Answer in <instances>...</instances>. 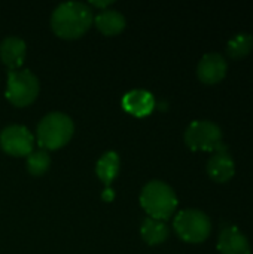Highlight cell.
Returning a JSON list of instances; mask_svg holds the SVG:
<instances>
[{"instance_id": "cell-1", "label": "cell", "mask_w": 253, "mask_h": 254, "mask_svg": "<svg viewBox=\"0 0 253 254\" xmlns=\"http://www.w3.org/2000/svg\"><path fill=\"white\" fill-rule=\"evenodd\" d=\"M51 28L61 39H79L94 22L92 9L84 1L60 3L51 13Z\"/></svg>"}, {"instance_id": "cell-2", "label": "cell", "mask_w": 253, "mask_h": 254, "mask_svg": "<svg viewBox=\"0 0 253 254\" xmlns=\"http://www.w3.org/2000/svg\"><path fill=\"white\" fill-rule=\"evenodd\" d=\"M140 205L148 217L169 220L177 208V196L170 185L161 180L148 182L140 192Z\"/></svg>"}, {"instance_id": "cell-3", "label": "cell", "mask_w": 253, "mask_h": 254, "mask_svg": "<svg viewBox=\"0 0 253 254\" xmlns=\"http://www.w3.org/2000/svg\"><path fill=\"white\" fill-rule=\"evenodd\" d=\"M36 131L37 143L43 150H57L72 140L75 134V124L69 115L51 112L40 119Z\"/></svg>"}, {"instance_id": "cell-4", "label": "cell", "mask_w": 253, "mask_h": 254, "mask_svg": "<svg viewBox=\"0 0 253 254\" xmlns=\"http://www.w3.org/2000/svg\"><path fill=\"white\" fill-rule=\"evenodd\" d=\"M40 83L37 76L28 68L12 70L7 73L4 97L15 107L30 106L39 95Z\"/></svg>"}, {"instance_id": "cell-5", "label": "cell", "mask_w": 253, "mask_h": 254, "mask_svg": "<svg viewBox=\"0 0 253 254\" xmlns=\"http://www.w3.org/2000/svg\"><path fill=\"white\" fill-rule=\"evenodd\" d=\"M173 226L177 237L189 244L204 243L212 232V223L209 216L204 211L195 208H186L179 211L174 217Z\"/></svg>"}, {"instance_id": "cell-6", "label": "cell", "mask_w": 253, "mask_h": 254, "mask_svg": "<svg viewBox=\"0 0 253 254\" xmlns=\"http://www.w3.org/2000/svg\"><path fill=\"white\" fill-rule=\"evenodd\" d=\"M183 138L186 146L194 152H216L225 146L219 125L206 119L191 122L185 129Z\"/></svg>"}, {"instance_id": "cell-7", "label": "cell", "mask_w": 253, "mask_h": 254, "mask_svg": "<svg viewBox=\"0 0 253 254\" xmlns=\"http://www.w3.org/2000/svg\"><path fill=\"white\" fill-rule=\"evenodd\" d=\"M0 147L6 155L27 158L34 147V137L24 125H7L0 131Z\"/></svg>"}, {"instance_id": "cell-8", "label": "cell", "mask_w": 253, "mask_h": 254, "mask_svg": "<svg viewBox=\"0 0 253 254\" xmlns=\"http://www.w3.org/2000/svg\"><path fill=\"white\" fill-rule=\"evenodd\" d=\"M228 70L227 60L219 52H209L201 57L197 65V76L206 85H215L221 82Z\"/></svg>"}, {"instance_id": "cell-9", "label": "cell", "mask_w": 253, "mask_h": 254, "mask_svg": "<svg viewBox=\"0 0 253 254\" xmlns=\"http://www.w3.org/2000/svg\"><path fill=\"white\" fill-rule=\"evenodd\" d=\"M206 170L209 177L218 183H225L233 179V176L236 174V162L230 155L227 146L213 152V155L207 161Z\"/></svg>"}, {"instance_id": "cell-10", "label": "cell", "mask_w": 253, "mask_h": 254, "mask_svg": "<svg viewBox=\"0 0 253 254\" xmlns=\"http://www.w3.org/2000/svg\"><path fill=\"white\" fill-rule=\"evenodd\" d=\"M218 250L221 254H251V243L237 226L230 225L218 237Z\"/></svg>"}, {"instance_id": "cell-11", "label": "cell", "mask_w": 253, "mask_h": 254, "mask_svg": "<svg viewBox=\"0 0 253 254\" xmlns=\"http://www.w3.org/2000/svg\"><path fill=\"white\" fill-rule=\"evenodd\" d=\"M27 55V45L18 36H7L0 42V60L1 63L12 70H19L24 64Z\"/></svg>"}, {"instance_id": "cell-12", "label": "cell", "mask_w": 253, "mask_h": 254, "mask_svg": "<svg viewBox=\"0 0 253 254\" xmlns=\"http://www.w3.org/2000/svg\"><path fill=\"white\" fill-rule=\"evenodd\" d=\"M121 104L127 113L136 118H145L152 113L155 107V98L146 89H131L125 92Z\"/></svg>"}, {"instance_id": "cell-13", "label": "cell", "mask_w": 253, "mask_h": 254, "mask_svg": "<svg viewBox=\"0 0 253 254\" xmlns=\"http://www.w3.org/2000/svg\"><path fill=\"white\" fill-rule=\"evenodd\" d=\"M94 24L98 28V31L104 36H116L119 34L125 25V16L115 9H103L94 16Z\"/></svg>"}, {"instance_id": "cell-14", "label": "cell", "mask_w": 253, "mask_h": 254, "mask_svg": "<svg viewBox=\"0 0 253 254\" xmlns=\"http://www.w3.org/2000/svg\"><path fill=\"white\" fill-rule=\"evenodd\" d=\"M121 170V159L119 155L113 150L104 152L100 159L95 164V173L97 177L100 179V182L103 185H106L107 188L113 183V180L118 177Z\"/></svg>"}, {"instance_id": "cell-15", "label": "cell", "mask_w": 253, "mask_h": 254, "mask_svg": "<svg viewBox=\"0 0 253 254\" xmlns=\"http://www.w3.org/2000/svg\"><path fill=\"white\" fill-rule=\"evenodd\" d=\"M140 235H142V238H143V241L146 244H149V246H158V244H163L169 238L170 231H169V226L164 222L155 220V219H151V217H146L142 222Z\"/></svg>"}, {"instance_id": "cell-16", "label": "cell", "mask_w": 253, "mask_h": 254, "mask_svg": "<svg viewBox=\"0 0 253 254\" xmlns=\"http://www.w3.org/2000/svg\"><path fill=\"white\" fill-rule=\"evenodd\" d=\"M253 48V36L249 33H237L227 43V54L231 58H243Z\"/></svg>"}, {"instance_id": "cell-17", "label": "cell", "mask_w": 253, "mask_h": 254, "mask_svg": "<svg viewBox=\"0 0 253 254\" xmlns=\"http://www.w3.org/2000/svg\"><path fill=\"white\" fill-rule=\"evenodd\" d=\"M25 167H27V171L31 176L40 177V176H43L49 170V167H51V156L43 149L33 150L27 156V159H25Z\"/></svg>"}, {"instance_id": "cell-18", "label": "cell", "mask_w": 253, "mask_h": 254, "mask_svg": "<svg viewBox=\"0 0 253 254\" xmlns=\"http://www.w3.org/2000/svg\"><path fill=\"white\" fill-rule=\"evenodd\" d=\"M112 3H113L112 0H106V1H97V0H92V1H91V4H92V6L100 7L101 10H103V9H106L107 6H110Z\"/></svg>"}, {"instance_id": "cell-19", "label": "cell", "mask_w": 253, "mask_h": 254, "mask_svg": "<svg viewBox=\"0 0 253 254\" xmlns=\"http://www.w3.org/2000/svg\"><path fill=\"white\" fill-rule=\"evenodd\" d=\"M113 198H115L113 190H112L110 188H106V189H104V192H103V199H104L106 202H112V201H113Z\"/></svg>"}]
</instances>
